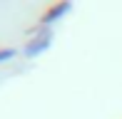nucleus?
<instances>
[{"label": "nucleus", "instance_id": "f257e3e1", "mask_svg": "<svg viewBox=\"0 0 122 119\" xmlns=\"http://www.w3.org/2000/svg\"><path fill=\"white\" fill-rule=\"evenodd\" d=\"M70 8H72V5H70V3H62V5H52V8H50L47 13H45V18H42V25H50V23H52V20L62 18L65 13H70Z\"/></svg>", "mask_w": 122, "mask_h": 119}, {"label": "nucleus", "instance_id": "f03ea898", "mask_svg": "<svg viewBox=\"0 0 122 119\" xmlns=\"http://www.w3.org/2000/svg\"><path fill=\"white\" fill-rule=\"evenodd\" d=\"M18 55V50H13V47H5V50H0V62H8V60H13Z\"/></svg>", "mask_w": 122, "mask_h": 119}]
</instances>
